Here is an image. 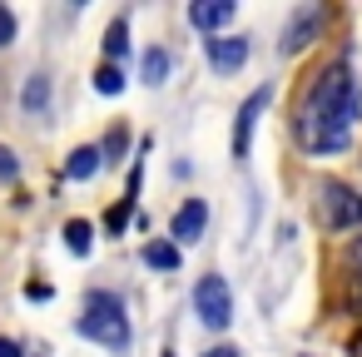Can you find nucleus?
<instances>
[{
    "mask_svg": "<svg viewBox=\"0 0 362 357\" xmlns=\"http://www.w3.org/2000/svg\"><path fill=\"white\" fill-rule=\"evenodd\" d=\"M357 119H362V85L352 75V60L337 55L308 80L293 110V139L308 154H342L357 134Z\"/></svg>",
    "mask_w": 362,
    "mask_h": 357,
    "instance_id": "nucleus-1",
    "label": "nucleus"
},
{
    "mask_svg": "<svg viewBox=\"0 0 362 357\" xmlns=\"http://www.w3.org/2000/svg\"><path fill=\"white\" fill-rule=\"evenodd\" d=\"M80 332L100 347H124L129 342V317H124V303L115 293H90L85 298V312H80Z\"/></svg>",
    "mask_w": 362,
    "mask_h": 357,
    "instance_id": "nucleus-2",
    "label": "nucleus"
},
{
    "mask_svg": "<svg viewBox=\"0 0 362 357\" xmlns=\"http://www.w3.org/2000/svg\"><path fill=\"white\" fill-rule=\"evenodd\" d=\"M194 312H199V322H209V327H228V322H233V293H228V283H223L218 273H204V278H199V288H194Z\"/></svg>",
    "mask_w": 362,
    "mask_h": 357,
    "instance_id": "nucleus-3",
    "label": "nucleus"
},
{
    "mask_svg": "<svg viewBox=\"0 0 362 357\" xmlns=\"http://www.w3.org/2000/svg\"><path fill=\"white\" fill-rule=\"evenodd\" d=\"M317 213L327 228H357L362 223V199L347 184H322L317 189Z\"/></svg>",
    "mask_w": 362,
    "mask_h": 357,
    "instance_id": "nucleus-4",
    "label": "nucleus"
},
{
    "mask_svg": "<svg viewBox=\"0 0 362 357\" xmlns=\"http://www.w3.org/2000/svg\"><path fill=\"white\" fill-rule=\"evenodd\" d=\"M322 21H327V6H298V11L288 16V25H283V40H278V50H283V55H298V50H308V45L317 40Z\"/></svg>",
    "mask_w": 362,
    "mask_h": 357,
    "instance_id": "nucleus-5",
    "label": "nucleus"
},
{
    "mask_svg": "<svg viewBox=\"0 0 362 357\" xmlns=\"http://www.w3.org/2000/svg\"><path fill=\"white\" fill-rule=\"evenodd\" d=\"M268 95H273V90H253V95L238 105V119H233V154H238V159L248 154V139H253V129H258V115H263Z\"/></svg>",
    "mask_w": 362,
    "mask_h": 357,
    "instance_id": "nucleus-6",
    "label": "nucleus"
},
{
    "mask_svg": "<svg viewBox=\"0 0 362 357\" xmlns=\"http://www.w3.org/2000/svg\"><path fill=\"white\" fill-rule=\"evenodd\" d=\"M204 55H209V65H214V70L233 75V70L248 60V40H243V35H214V40L204 45Z\"/></svg>",
    "mask_w": 362,
    "mask_h": 357,
    "instance_id": "nucleus-7",
    "label": "nucleus"
},
{
    "mask_svg": "<svg viewBox=\"0 0 362 357\" xmlns=\"http://www.w3.org/2000/svg\"><path fill=\"white\" fill-rule=\"evenodd\" d=\"M204 223H209V209H204V199H184V209L174 213V223H169V233H174V248L179 243H194L199 233H204Z\"/></svg>",
    "mask_w": 362,
    "mask_h": 357,
    "instance_id": "nucleus-8",
    "label": "nucleus"
},
{
    "mask_svg": "<svg viewBox=\"0 0 362 357\" xmlns=\"http://www.w3.org/2000/svg\"><path fill=\"white\" fill-rule=\"evenodd\" d=\"M189 21L214 35V30H223V25L233 21V0H194V6H189Z\"/></svg>",
    "mask_w": 362,
    "mask_h": 357,
    "instance_id": "nucleus-9",
    "label": "nucleus"
},
{
    "mask_svg": "<svg viewBox=\"0 0 362 357\" xmlns=\"http://www.w3.org/2000/svg\"><path fill=\"white\" fill-rule=\"evenodd\" d=\"M100 164H105V159H100V149H95V144H85V149H75V154H70V164H65V179H75V184H80V179L100 174Z\"/></svg>",
    "mask_w": 362,
    "mask_h": 357,
    "instance_id": "nucleus-10",
    "label": "nucleus"
},
{
    "mask_svg": "<svg viewBox=\"0 0 362 357\" xmlns=\"http://www.w3.org/2000/svg\"><path fill=\"white\" fill-rule=\"evenodd\" d=\"M105 55H110V60L129 55V21H124V16L110 21V30H105Z\"/></svg>",
    "mask_w": 362,
    "mask_h": 357,
    "instance_id": "nucleus-11",
    "label": "nucleus"
},
{
    "mask_svg": "<svg viewBox=\"0 0 362 357\" xmlns=\"http://www.w3.org/2000/svg\"><path fill=\"white\" fill-rule=\"evenodd\" d=\"M21 105H25L30 115H40V110L50 105V80H45V75H30V80H25V95H21Z\"/></svg>",
    "mask_w": 362,
    "mask_h": 357,
    "instance_id": "nucleus-12",
    "label": "nucleus"
},
{
    "mask_svg": "<svg viewBox=\"0 0 362 357\" xmlns=\"http://www.w3.org/2000/svg\"><path fill=\"white\" fill-rule=\"evenodd\" d=\"M65 243H70V253H75V258H85V253H90V243H95V228H90L85 218H70V223H65Z\"/></svg>",
    "mask_w": 362,
    "mask_h": 357,
    "instance_id": "nucleus-13",
    "label": "nucleus"
},
{
    "mask_svg": "<svg viewBox=\"0 0 362 357\" xmlns=\"http://www.w3.org/2000/svg\"><path fill=\"white\" fill-rule=\"evenodd\" d=\"M169 75V55L164 50H144V85H164Z\"/></svg>",
    "mask_w": 362,
    "mask_h": 357,
    "instance_id": "nucleus-14",
    "label": "nucleus"
},
{
    "mask_svg": "<svg viewBox=\"0 0 362 357\" xmlns=\"http://www.w3.org/2000/svg\"><path fill=\"white\" fill-rule=\"evenodd\" d=\"M144 263L149 268H179V248L174 243H149L144 248Z\"/></svg>",
    "mask_w": 362,
    "mask_h": 357,
    "instance_id": "nucleus-15",
    "label": "nucleus"
},
{
    "mask_svg": "<svg viewBox=\"0 0 362 357\" xmlns=\"http://www.w3.org/2000/svg\"><path fill=\"white\" fill-rule=\"evenodd\" d=\"M95 90H100V95H119V90H124L119 65H100V70H95Z\"/></svg>",
    "mask_w": 362,
    "mask_h": 357,
    "instance_id": "nucleus-16",
    "label": "nucleus"
},
{
    "mask_svg": "<svg viewBox=\"0 0 362 357\" xmlns=\"http://www.w3.org/2000/svg\"><path fill=\"white\" fill-rule=\"evenodd\" d=\"M129 209H134L129 199H124L119 209H110V218H105V228H110V233H119V228H124V218H129Z\"/></svg>",
    "mask_w": 362,
    "mask_h": 357,
    "instance_id": "nucleus-17",
    "label": "nucleus"
},
{
    "mask_svg": "<svg viewBox=\"0 0 362 357\" xmlns=\"http://www.w3.org/2000/svg\"><path fill=\"white\" fill-rule=\"evenodd\" d=\"M16 174H21V164H16V154H11L6 144H0V179H6V184H11Z\"/></svg>",
    "mask_w": 362,
    "mask_h": 357,
    "instance_id": "nucleus-18",
    "label": "nucleus"
},
{
    "mask_svg": "<svg viewBox=\"0 0 362 357\" xmlns=\"http://www.w3.org/2000/svg\"><path fill=\"white\" fill-rule=\"evenodd\" d=\"M11 40H16V16L0 6V45H11Z\"/></svg>",
    "mask_w": 362,
    "mask_h": 357,
    "instance_id": "nucleus-19",
    "label": "nucleus"
},
{
    "mask_svg": "<svg viewBox=\"0 0 362 357\" xmlns=\"http://www.w3.org/2000/svg\"><path fill=\"white\" fill-rule=\"evenodd\" d=\"M105 154H124V129H110V139H105L100 159H105Z\"/></svg>",
    "mask_w": 362,
    "mask_h": 357,
    "instance_id": "nucleus-20",
    "label": "nucleus"
},
{
    "mask_svg": "<svg viewBox=\"0 0 362 357\" xmlns=\"http://www.w3.org/2000/svg\"><path fill=\"white\" fill-rule=\"evenodd\" d=\"M347 263L362 273V238H352V248H347Z\"/></svg>",
    "mask_w": 362,
    "mask_h": 357,
    "instance_id": "nucleus-21",
    "label": "nucleus"
},
{
    "mask_svg": "<svg viewBox=\"0 0 362 357\" xmlns=\"http://www.w3.org/2000/svg\"><path fill=\"white\" fill-rule=\"evenodd\" d=\"M0 357H21V347H16L11 337H0Z\"/></svg>",
    "mask_w": 362,
    "mask_h": 357,
    "instance_id": "nucleus-22",
    "label": "nucleus"
},
{
    "mask_svg": "<svg viewBox=\"0 0 362 357\" xmlns=\"http://www.w3.org/2000/svg\"><path fill=\"white\" fill-rule=\"evenodd\" d=\"M204 357H238L233 347H214V352H204Z\"/></svg>",
    "mask_w": 362,
    "mask_h": 357,
    "instance_id": "nucleus-23",
    "label": "nucleus"
},
{
    "mask_svg": "<svg viewBox=\"0 0 362 357\" xmlns=\"http://www.w3.org/2000/svg\"><path fill=\"white\" fill-rule=\"evenodd\" d=\"M159 357H174V347H164V352H159Z\"/></svg>",
    "mask_w": 362,
    "mask_h": 357,
    "instance_id": "nucleus-24",
    "label": "nucleus"
},
{
    "mask_svg": "<svg viewBox=\"0 0 362 357\" xmlns=\"http://www.w3.org/2000/svg\"><path fill=\"white\" fill-rule=\"evenodd\" d=\"M357 347H362V332H357Z\"/></svg>",
    "mask_w": 362,
    "mask_h": 357,
    "instance_id": "nucleus-25",
    "label": "nucleus"
}]
</instances>
